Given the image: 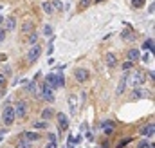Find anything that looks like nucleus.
Returning a JSON list of instances; mask_svg holds the SVG:
<instances>
[{
    "label": "nucleus",
    "instance_id": "11",
    "mask_svg": "<svg viewBox=\"0 0 155 148\" xmlns=\"http://www.w3.org/2000/svg\"><path fill=\"white\" fill-rule=\"evenodd\" d=\"M153 132H155V125L153 123H148V125H144V127L139 130V134H141L143 137H152Z\"/></svg>",
    "mask_w": 155,
    "mask_h": 148
},
{
    "label": "nucleus",
    "instance_id": "37",
    "mask_svg": "<svg viewBox=\"0 0 155 148\" xmlns=\"http://www.w3.org/2000/svg\"><path fill=\"white\" fill-rule=\"evenodd\" d=\"M150 58H152V56H150V52H148V54H144V56H143V58H139V60H143L144 63H148V61H150Z\"/></svg>",
    "mask_w": 155,
    "mask_h": 148
},
{
    "label": "nucleus",
    "instance_id": "38",
    "mask_svg": "<svg viewBox=\"0 0 155 148\" xmlns=\"http://www.w3.org/2000/svg\"><path fill=\"white\" fill-rule=\"evenodd\" d=\"M0 87H5V78H4L2 72H0Z\"/></svg>",
    "mask_w": 155,
    "mask_h": 148
},
{
    "label": "nucleus",
    "instance_id": "18",
    "mask_svg": "<svg viewBox=\"0 0 155 148\" xmlns=\"http://www.w3.org/2000/svg\"><path fill=\"white\" fill-rule=\"evenodd\" d=\"M54 116H56V112H54L52 109H43V110H42V119H43V121H49V119H52Z\"/></svg>",
    "mask_w": 155,
    "mask_h": 148
},
{
    "label": "nucleus",
    "instance_id": "9",
    "mask_svg": "<svg viewBox=\"0 0 155 148\" xmlns=\"http://www.w3.org/2000/svg\"><path fill=\"white\" fill-rule=\"evenodd\" d=\"M40 96H42L47 103H54V90H51L45 83L42 85V94H40Z\"/></svg>",
    "mask_w": 155,
    "mask_h": 148
},
{
    "label": "nucleus",
    "instance_id": "15",
    "mask_svg": "<svg viewBox=\"0 0 155 148\" xmlns=\"http://www.w3.org/2000/svg\"><path fill=\"white\" fill-rule=\"evenodd\" d=\"M16 29V18L14 16H7L5 18V25H4V31H14Z\"/></svg>",
    "mask_w": 155,
    "mask_h": 148
},
{
    "label": "nucleus",
    "instance_id": "43",
    "mask_svg": "<svg viewBox=\"0 0 155 148\" xmlns=\"http://www.w3.org/2000/svg\"><path fill=\"white\" fill-rule=\"evenodd\" d=\"M45 148H58V145H56V143H52V141H49V145H47Z\"/></svg>",
    "mask_w": 155,
    "mask_h": 148
},
{
    "label": "nucleus",
    "instance_id": "48",
    "mask_svg": "<svg viewBox=\"0 0 155 148\" xmlns=\"http://www.w3.org/2000/svg\"><path fill=\"white\" fill-rule=\"evenodd\" d=\"M2 9H4V7H2V5H0V11H2Z\"/></svg>",
    "mask_w": 155,
    "mask_h": 148
},
{
    "label": "nucleus",
    "instance_id": "31",
    "mask_svg": "<svg viewBox=\"0 0 155 148\" xmlns=\"http://www.w3.org/2000/svg\"><path fill=\"white\" fill-rule=\"evenodd\" d=\"M92 4V0H79V9H87Z\"/></svg>",
    "mask_w": 155,
    "mask_h": 148
},
{
    "label": "nucleus",
    "instance_id": "39",
    "mask_svg": "<svg viewBox=\"0 0 155 148\" xmlns=\"http://www.w3.org/2000/svg\"><path fill=\"white\" fill-rule=\"evenodd\" d=\"M47 139H49V141H52V143H56V137H54V134H47Z\"/></svg>",
    "mask_w": 155,
    "mask_h": 148
},
{
    "label": "nucleus",
    "instance_id": "14",
    "mask_svg": "<svg viewBox=\"0 0 155 148\" xmlns=\"http://www.w3.org/2000/svg\"><path fill=\"white\" fill-rule=\"evenodd\" d=\"M126 78H128V72H125V74L121 76V81H119V85H117V89H116V94H117V96H121V94L126 90V83H128Z\"/></svg>",
    "mask_w": 155,
    "mask_h": 148
},
{
    "label": "nucleus",
    "instance_id": "30",
    "mask_svg": "<svg viewBox=\"0 0 155 148\" xmlns=\"http://www.w3.org/2000/svg\"><path fill=\"white\" fill-rule=\"evenodd\" d=\"M11 72H13V69H11L9 65H5V67H4V71H2V74H4V78H9V76H11Z\"/></svg>",
    "mask_w": 155,
    "mask_h": 148
},
{
    "label": "nucleus",
    "instance_id": "24",
    "mask_svg": "<svg viewBox=\"0 0 155 148\" xmlns=\"http://www.w3.org/2000/svg\"><path fill=\"white\" fill-rule=\"evenodd\" d=\"M42 7H43V11H45L47 14H52V13H54V7H52V4H51V2H43V4H42Z\"/></svg>",
    "mask_w": 155,
    "mask_h": 148
},
{
    "label": "nucleus",
    "instance_id": "4",
    "mask_svg": "<svg viewBox=\"0 0 155 148\" xmlns=\"http://www.w3.org/2000/svg\"><path fill=\"white\" fill-rule=\"evenodd\" d=\"M40 56H42V45H38V43L31 45V49H29V52H27V60H29V63L38 61Z\"/></svg>",
    "mask_w": 155,
    "mask_h": 148
},
{
    "label": "nucleus",
    "instance_id": "5",
    "mask_svg": "<svg viewBox=\"0 0 155 148\" xmlns=\"http://www.w3.org/2000/svg\"><path fill=\"white\" fill-rule=\"evenodd\" d=\"M27 110H29V105H27V101H23V99L14 105V116H16L18 119H23V118L27 116Z\"/></svg>",
    "mask_w": 155,
    "mask_h": 148
},
{
    "label": "nucleus",
    "instance_id": "2",
    "mask_svg": "<svg viewBox=\"0 0 155 148\" xmlns=\"http://www.w3.org/2000/svg\"><path fill=\"white\" fill-rule=\"evenodd\" d=\"M14 119H16V116H14V107H11V105L4 107V110H2V121H4V125H5V127H11V125L14 123Z\"/></svg>",
    "mask_w": 155,
    "mask_h": 148
},
{
    "label": "nucleus",
    "instance_id": "13",
    "mask_svg": "<svg viewBox=\"0 0 155 148\" xmlns=\"http://www.w3.org/2000/svg\"><path fill=\"white\" fill-rule=\"evenodd\" d=\"M51 90H56V74L54 72H49L47 76H45V81H43Z\"/></svg>",
    "mask_w": 155,
    "mask_h": 148
},
{
    "label": "nucleus",
    "instance_id": "17",
    "mask_svg": "<svg viewBox=\"0 0 155 148\" xmlns=\"http://www.w3.org/2000/svg\"><path fill=\"white\" fill-rule=\"evenodd\" d=\"M34 31V22L33 20H25L22 24V33H33Z\"/></svg>",
    "mask_w": 155,
    "mask_h": 148
},
{
    "label": "nucleus",
    "instance_id": "35",
    "mask_svg": "<svg viewBox=\"0 0 155 148\" xmlns=\"http://www.w3.org/2000/svg\"><path fill=\"white\" fill-rule=\"evenodd\" d=\"M123 38H125V40H134V38H135V34H132V33H126V31H125V33H123Z\"/></svg>",
    "mask_w": 155,
    "mask_h": 148
},
{
    "label": "nucleus",
    "instance_id": "40",
    "mask_svg": "<svg viewBox=\"0 0 155 148\" xmlns=\"http://www.w3.org/2000/svg\"><path fill=\"white\" fill-rule=\"evenodd\" d=\"M7 60V54H4V52H0V63H4Z\"/></svg>",
    "mask_w": 155,
    "mask_h": 148
},
{
    "label": "nucleus",
    "instance_id": "26",
    "mask_svg": "<svg viewBox=\"0 0 155 148\" xmlns=\"http://www.w3.org/2000/svg\"><path fill=\"white\" fill-rule=\"evenodd\" d=\"M51 4H52L54 11H61V9H63V4H61V0H51Z\"/></svg>",
    "mask_w": 155,
    "mask_h": 148
},
{
    "label": "nucleus",
    "instance_id": "19",
    "mask_svg": "<svg viewBox=\"0 0 155 148\" xmlns=\"http://www.w3.org/2000/svg\"><path fill=\"white\" fill-rule=\"evenodd\" d=\"M61 72H63V71L54 72V74H56V89H63V85H65V76H63Z\"/></svg>",
    "mask_w": 155,
    "mask_h": 148
},
{
    "label": "nucleus",
    "instance_id": "47",
    "mask_svg": "<svg viewBox=\"0 0 155 148\" xmlns=\"http://www.w3.org/2000/svg\"><path fill=\"white\" fill-rule=\"evenodd\" d=\"M2 22H4V16H0V24H2Z\"/></svg>",
    "mask_w": 155,
    "mask_h": 148
},
{
    "label": "nucleus",
    "instance_id": "10",
    "mask_svg": "<svg viewBox=\"0 0 155 148\" xmlns=\"http://www.w3.org/2000/svg\"><path fill=\"white\" fill-rule=\"evenodd\" d=\"M148 96H150V92L146 89H141V87H134L132 89V98L134 99H143V98H148Z\"/></svg>",
    "mask_w": 155,
    "mask_h": 148
},
{
    "label": "nucleus",
    "instance_id": "44",
    "mask_svg": "<svg viewBox=\"0 0 155 148\" xmlns=\"http://www.w3.org/2000/svg\"><path fill=\"white\" fill-rule=\"evenodd\" d=\"M5 132H7V130H5V128H0V136H4V134H5Z\"/></svg>",
    "mask_w": 155,
    "mask_h": 148
},
{
    "label": "nucleus",
    "instance_id": "3",
    "mask_svg": "<svg viewBox=\"0 0 155 148\" xmlns=\"http://www.w3.org/2000/svg\"><path fill=\"white\" fill-rule=\"evenodd\" d=\"M74 80H76L78 83H87V81L90 80V72H88V69H85V67L76 69V71H74Z\"/></svg>",
    "mask_w": 155,
    "mask_h": 148
},
{
    "label": "nucleus",
    "instance_id": "21",
    "mask_svg": "<svg viewBox=\"0 0 155 148\" xmlns=\"http://www.w3.org/2000/svg\"><path fill=\"white\" fill-rule=\"evenodd\" d=\"M16 148H33V143H29L27 139H23V137H22V139H18V141H16Z\"/></svg>",
    "mask_w": 155,
    "mask_h": 148
},
{
    "label": "nucleus",
    "instance_id": "29",
    "mask_svg": "<svg viewBox=\"0 0 155 148\" xmlns=\"http://www.w3.org/2000/svg\"><path fill=\"white\" fill-rule=\"evenodd\" d=\"M42 33H43L45 36H51V34H52V27L45 24V25H43V29H42Z\"/></svg>",
    "mask_w": 155,
    "mask_h": 148
},
{
    "label": "nucleus",
    "instance_id": "46",
    "mask_svg": "<svg viewBox=\"0 0 155 148\" xmlns=\"http://www.w3.org/2000/svg\"><path fill=\"white\" fill-rule=\"evenodd\" d=\"M92 2H96V4H101V2H105V0H92Z\"/></svg>",
    "mask_w": 155,
    "mask_h": 148
},
{
    "label": "nucleus",
    "instance_id": "34",
    "mask_svg": "<svg viewBox=\"0 0 155 148\" xmlns=\"http://www.w3.org/2000/svg\"><path fill=\"white\" fill-rule=\"evenodd\" d=\"M36 40H38V34H36V33H31V36H29V43H31V45H34V43H36Z\"/></svg>",
    "mask_w": 155,
    "mask_h": 148
},
{
    "label": "nucleus",
    "instance_id": "41",
    "mask_svg": "<svg viewBox=\"0 0 155 148\" xmlns=\"http://www.w3.org/2000/svg\"><path fill=\"white\" fill-rule=\"evenodd\" d=\"M87 139H88V141H94V134H92V132H87Z\"/></svg>",
    "mask_w": 155,
    "mask_h": 148
},
{
    "label": "nucleus",
    "instance_id": "20",
    "mask_svg": "<svg viewBox=\"0 0 155 148\" xmlns=\"http://www.w3.org/2000/svg\"><path fill=\"white\" fill-rule=\"evenodd\" d=\"M69 107H70V116H76V96H69Z\"/></svg>",
    "mask_w": 155,
    "mask_h": 148
},
{
    "label": "nucleus",
    "instance_id": "36",
    "mask_svg": "<svg viewBox=\"0 0 155 148\" xmlns=\"http://www.w3.org/2000/svg\"><path fill=\"white\" fill-rule=\"evenodd\" d=\"M5 36H7V33L4 31V27H0V43H2L4 40H5Z\"/></svg>",
    "mask_w": 155,
    "mask_h": 148
},
{
    "label": "nucleus",
    "instance_id": "32",
    "mask_svg": "<svg viewBox=\"0 0 155 148\" xmlns=\"http://www.w3.org/2000/svg\"><path fill=\"white\" fill-rule=\"evenodd\" d=\"M150 146H153V143H150V141H146V139L137 145V148H150Z\"/></svg>",
    "mask_w": 155,
    "mask_h": 148
},
{
    "label": "nucleus",
    "instance_id": "33",
    "mask_svg": "<svg viewBox=\"0 0 155 148\" xmlns=\"http://www.w3.org/2000/svg\"><path fill=\"white\" fill-rule=\"evenodd\" d=\"M130 141H132V139H130V137H126V139H123L121 143H117V146H116V148H125L128 143H130Z\"/></svg>",
    "mask_w": 155,
    "mask_h": 148
},
{
    "label": "nucleus",
    "instance_id": "42",
    "mask_svg": "<svg viewBox=\"0 0 155 148\" xmlns=\"http://www.w3.org/2000/svg\"><path fill=\"white\" fill-rule=\"evenodd\" d=\"M67 143H70V145H74V136H72V134H69V139H67Z\"/></svg>",
    "mask_w": 155,
    "mask_h": 148
},
{
    "label": "nucleus",
    "instance_id": "22",
    "mask_svg": "<svg viewBox=\"0 0 155 148\" xmlns=\"http://www.w3.org/2000/svg\"><path fill=\"white\" fill-rule=\"evenodd\" d=\"M143 49H146L148 52H152V51H153V38H148V40H144V43H143Z\"/></svg>",
    "mask_w": 155,
    "mask_h": 148
},
{
    "label": "nucleus",
    "instance_id": "8",
    "mask_svg": "<svg viewBox=\"0 0 155 148\" xmlns=\"http://www.w3.org/2000/svg\"><path fill=\"white\" fill-rule=\"evenodd\" d=\"M105 63H107L108 69H116V67L119 65V60H117L116 52H107V54H105Z\"/></svg>",
    "mask_w": 155,
    "mask_h": 148
},
{
    "label": "nucleus",
    "instance_id": "28",
    "mask_svg": "<svg viewBox=\"0 0 155 148\" xmlns=\"http://www.w3.org/2000/svg\"><path fill=\"white\" fill-rule=\"evenodd\" d=\"M132 67H134V63H132V61H128V60H126V61H123V65H121V69H123L125 72H128Z\"/></svg>",
    "mask_w": 155,
    "mask_h": 148
},
{
    "label": "nucleus",
    "instance_id": "7",
    "mask_svg": "<svg viewBox=\"0 0 155 148\" xmlns=\"http://www.w3.org/2000/svg\"><path fill=\"white\" fill-rule=\"evenodd\" d=\"M56 119H58V128H60V132L69 130V118H67L63 112H58V114H56Z\"/></svg>",
    "mask_w": 155,
    "mask_h": 148
},
{
    "label": "nucleus",
    "instance_id": "6",
    "mask_svg": "<svg viewBox=\"0 0 155 148\" xmlns=\"http://www.w3.org/2000/svg\"><path fill=\"white\" fill-rule=\"evenodd\" d=\"M101 130H103L105 136H112V134L116 132V121H112V119L101 121Z\"/></svg>",
    "mask_w": 155,
    "mask_h": 148
},
{
    "label": "nucleus",
    "instance_id": "1",
    "mask_svg": "<svg viewBox=\"0 0 155 148\" xmlns=\"http://www.w3.org/2000/svg\"><path fill=\"white\" fill-rule=\"evenodd\" d=\"M126 81H128V85H130L132 89H134V87H141V85L146 81V72H143V71H132V72H128Z\"/></svg>",
    "mask_w": 155,
    "mask_h": 148
},
{
    "label": "nucleus",
    "instance_id": "16",
    "mask_svg": "<svg viewBox=\"0 0 155 148\" xmlns=\"http://www.w3.org/2000/svg\"><path fill=\"white\" fill-rule=\"evenodd\" d=\"M23 139H27L29 143H33V141H38V139H42V134H38V132H33V130H27V132H23Z\"/></svg>",
    "mask_w": 155,
    "mask_h": 148
},
{
    "label": "nucleus",
    "instance_id": "27",
    "mask_svg": "<svg viewBox=\"0 0 155 148\" xmlns=\"http://www.w3.org/2000/svg\"><path fill=\"white\" fill-rule=\"evenodd\" d=\"M144 4H146V0H132V5H134L135 9H141V7H144Z\"/></svg>",
    "mask_w": 155,
    "mask_h": 148
},
{
    "label": "nucleus",
    "instance_id": "25",
    "mask_svg": "<svg viewBox=\"0 0 155 148\" xmlns=\"http://www.w3.org/2000/svg\"><path fill=\"white\" fill-rule=\"evenodd\" d=\"M47 123H49V121H43V119H42V121H34V123H33V128H36V130L47 128Z\"/></svg>",
    "mask_w": 155,
    "mask_h": 148
},
{
    "label": "nucleus",
    "instance_id": "45",
    "mask_svg": "<svg viewBox=\"0 0 155 148\" xmlns=\"http://www.w3.org/2000/svg\"><path fill=\"white\" fill-rule=\"evenodd\" d=\"M65 148H74V145H70V143H67V146Z\"/></svg>",
    "mask_w": 155,
    "mask_h": 148
},
{
    "label": "nucleus",
    "instance_id": "23",
    "mask_svg": "<svg viewBox=\"0 0 155 148\" xmlns=\"http://www.w3.org/2000/svg\"><path fill=\"white\" fill-rule=\"evenodd\" d=\"M25 89H27V92H31V94H38V89H36V81H34V80L29 81Z\"/></svg>",
    "mask_w": 155,
    "mask_h": 148
},
{
    "label": "nucleus",
    "instance_id": "12",
    "mask_svg": "<svg viewBox=\"0 0 155 148\" xmlns=\"http://www.w3.org/2000/svg\"><path fill=\"white\" fill-rule=\"evenodd\" d=\"M139 58H141L139 49H134V47H132V49H128V51H126V60H128V61H132V63H134V61H137Z\"/></svg>",
    "mask_w": 155,
    "mask_h": 148
}]
</instances>
